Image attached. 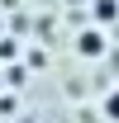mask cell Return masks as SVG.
<instances>
[{"label":"cell","mask_w":119,"mask_h":123,"mask_svg":"<svg viewBox=\"0 0 119 123\" xmlns=\"http://www.w3.org/2000/svg\"><path fill=\"white\" fill-rule=\"evenodd\" d=\"M72 47H76V57H81V62H100V57H105V47H110V38H105V24H90V29H81Z\"/></svg>","instance_id":"obj_1"},{"label":"cell","mask_w":119,"mask_h":123,"mask_svg":"<svg viewBox=\"0 0 119 123\" xmlns=\"http://www.w3.org/2000/svg\"><path fill=\"white\" fill-rule=\"evenodd\" d=\"M95 24H119V0H86Z\"/></svg>","instance_id":"obj_2"},{"label":"cell","mask_w":119,"mask_h":123,"mask_svg":"<svg viewBox=\"0 0 119 123\" xmlns=\"http://www.w3.org/2000/svg\"><path fill=\"white\" fill-rule=\"evenodd\" d=\"M100 114H105V123H119V85L100 99Z\"/></svg>","instance_id":"obj_3"},{"label":"cell","mask_w":119,"mask_h":123,"mask_svg":"<svg viewBox=\"0 0 119 123\" xmlns=\"http://www.w3.org/2000/svg\"><path fill=\"white\" fill-rule=\"evenodd\" d=\"M10 109H19V99H10V95H0V118H15Z\"/></svg>","instance_id":"obj_4"},{"label":"cell","mask_w":119,"mask_h":123,"mask_svg":"<svg viewBox=\"0 0 119 123\" xmlns=\"http://www.w3.org/2000/svg\"><path fill=\"white\" fill-rule=\"evenodd\" d=\"M0 57H5V62H10V57H19V38H15V43L5 38V43H0Z\"/></svg>","instance_id":"obj_5"},{"label":"cell","mask_w":119,"mask_h":123,"mask_svg":"<svg viewBox=\"0 0 119 123\" xmlns=\"http://www.w3.org/2000/svg\"><path fill=\"white\" fill-rule=\"evenodd\" d=\"M67 5H86V0H67Z\"/></svg>","instance_id":"obj_6"}]
</instances>
